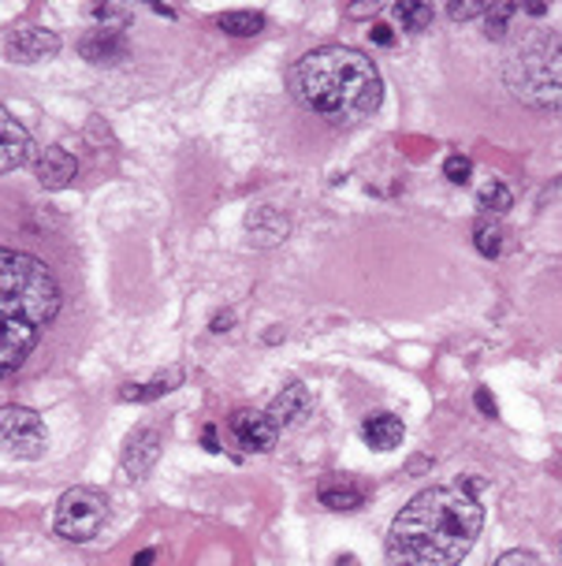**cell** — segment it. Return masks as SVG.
Wrapping results in <instances>:
<instances>
[{"instance_id":"obj_1","label":"cell","mask_w":562,"mask_h":566,"mask_svg":"<svg viewBox=\"0 0 562 566\" xmlns=\"http://www.w3.org/2000/svg\"><path fill=\"white\" fill-rule=\"evenodd\" d=\"M485 507L462 484H436L395 514L388 533L391 566H458L474 552Z\"/></svg>"},{"instance_id":"obj_2","label":"cell","mask_w":562,"mask_h":566,"mask_svg":"<svg viewBox=\"0 0 562 566\" xmlns=\"http://www.w3.org/2000/svg\"><path fill=\"white\" fill-rule=\"evenodd\" d=\"M290 90L309 113L332 124H358L384 101V78L365 53L350 45H320L290 67Z\"/></svg>"},{"instance_id":"obj_3","label":"cell","mask_w":562,"mask_h":566,"mask_svg":"<svg viewBox=\"0 0 562 566\" xmlns=\"http://www.w3.org/2000/svg\"><path fill=\"white\" fill-rule=\"evenodd\" d=\"M60 310V287L45 261L0 247V377L23 366Z\"/></svg>"},{"instance_id":"obj_4","label":"cell","mask_w":562,"mask_h":566,"mask_svg":"<svg viewBox=\"0 0 562 566\" xmlns=\"http://www.w3.org/2000/svg\"><path fill=\"white\" fill-rule=\"evenodd\" d=\"M507 86L533 108H562V34L526 42L507 64Z\"/></svg>"},{"instance_id":"obj_5","label":"cell","mask_w":562,"mask_h":566,"mask_svg":"<svg viewBox=\"0 0 562 566\" xmlns=\"http://www.w3.org/2000/svg\"><path fill=\"white\" fill-rule=\"evenodd\" d=\"M105 522H108V500L97 489L78 484V489H67L64 495H60L53 530L64 541L86 544L105 530Z\"/></svg>"},{"instance_id":"obj_6","label":"cell","mask_w":562,"mask_h":566,"mask_svg":"<svg viewBox=\"0 0 562 566\" xmlns=\"http://www.w3.org/2000/svg\"><path fill=\"white\" fill-rule=\"evenodd\" d=\"M0 443L15 459H42V451L49 448V432L30 407H0Z\"/></svg>"},{"instance_id":"obj_7","label":"cell","mask_w":562,"mask_h":566,"mask_svg":"<svg viewBox=\"0 0 562 566\" xmlns=\"http://www.w3.org/2000/svg\"><path fill=\"white\" fill-rule=\"evenodd\" d=\"M227 432H231V440H235L243 451L265 454V451L276 448L279 424L268 418V413H261V410H235L227 418Z\"/></svg>"},{"instance_id":"obj_8","label":"cell","mask_w":562,"mask_h":566,"mask_svg":"<svg viewBox=\"0 0 562 566\" xmlns=\"http://www.w3.org/2000/svg\"><path fill=\"white\" fill-rule=\"evenodd\" d=\"M4 53L15 64H42V60H53L60 53V34L49 27H15L4 42Z\"/></svg>"},{"instance_id":"obj_9","label":"cell","mask_w":562,"mask_h":566,"mask_svg":"<svg viewBox=\"0 0 562 566\" xmlns=\"http://www.w3.org/2000/svg\"><path fill=\"white\" fill-rule=\"evenodd\" d=\"M160 451H165V429H160V424L149 421L142 429H135L124 448V473L130 481H142L146 473L157 467Z\"/></svg>"},{"instance_id":"obj_10","label":"cell","mask_w":562,"mask_h":566,"mask_svg":"<svg viewBox=\"0 0 562 566\" xmlns=\"http://www.w3.org/2000/svg\"><path fill=\"white\" fill-rule=\"evenodd\" d=\"M30 168H34V179L45 190H64L72 179L78 176V160L67 154L64 146H45L30 157Z\"/></svg>"},{"instance_id":"obj_11","label":"cell","mask_w":562,"mask_h":566,"mask_svg":"<svg viewBox=\"0 0 562 566\" xmlns=\"http://www.w3.org/2000/svg\"><path fill=\"white\" fill-rule=\"evenodd\" d=\"M30 157H34V146H30L26 127L0 105V176L30 165Z\"/></svg>"},{"instance_id":"obj_12","label":"cell","mask_w":562,"mask_h":566,"mask_svg":"<svg viewBox=\"0 0 562 566\" xmlns=\"http://www.w3.org/2000/svg\"><path fill=\"white\" fill-rule=\"evenodd\" d=\"M317 500L328 511H358L369 500V484H361L350 473H325L317 484Z\"/></svg>"},{"instance_id":"obj_13","label":"cell","mask_w":562,"mask_h":566,"mask_svg":"<svg viewBox=\"0 0 562 566\" xmlns=\"http://www.w3.org/2000/svg\"><path fill=\"white\" fill-rule=\"evenodd\" d=\"M78 53H83V60H89V64H119V60H127L124 27H94L89 34H83Z\"/></svg>"},{"instance_id":"obj_14","label":"cell","mask_w":562,"mask_h":566,"mask_svg":"<svg viewBox=\"0 0 562 566\" xmlns=\"http://www.w3.org/2000/svg\"><path fill=\"white\" fill-rule=\"evenodd\" d=\"M403 437H406L403 418H395V413H388V410L369 413V418L361 421V440L373 451H395L399 443H403Z\"/></svg>"},{"instance_id":"obj_15","label":"cell","mask_w":562,"mask_h":566,"mask_svg":"<svg viewBox=\"0 0 562 566\" xmlns=\"http://www.w3.org/2000/svg\"><path fill=\"white\" fill-rule=\"evenodd\" d=\"M246 231L257 247H276V242H284L290 235V220L273 206H261L246 217Z\"/></svg>"},{"instance_id":"obj_16","label":"cell","mask_w":562,"mask_h":566,"mask_svg":"<svg viewBox=\"0 0 562 566\" xmlns=\"http://www.w3.org/2000/svg\"><path fill=\"white\" fill-rule=\"evenodd\" d=\"M179 384H183V369H168V373H157V377L146 380V384H124V388H119V399L124 402H149V399L168 396V391L179 388Z\"/></svg>"},{"instance_id":"obj_17","label":"cell","mask_w":562,"mask_h":566,"mask_svg":"<svg viewBox=\"0 0 562 566\" xmlns=\"http://www.w3.org/2000/svg\"><path fill=\"white\" fill-rule=\"evenodd\" d=\"M306 410H309V391L303 384H287V388L273 399V407H268V418L276 424H290V421L303 418Z\"/></svg>"},{"instance_id":"obj_18","label":"cell","mask_w":562,"mask_h":566,"mask_svg":"<svg viewBox=\"0 0 562 566\" xmlns=\"http://www.w3.org/2000/svg\"><path fill=\"white\" fill-rule=\"evenodd\" d=\"M503 239L507 231L499 224V217H480L477 228H474V247L480 258H499L503 254Z\"/></svg>"},{"instance_id":"obj_19","label":"cell","mask_w":562,"mask_h":566,"mask_svg":"<svg viewBox=\"0 0 562 566\" xmlns=\"http://www.w3.org/2000/svg\"><path fill=\"white\" fill-rule=\"evenodd\" d=\"M515 206V195H510L507 184H499V179H491L477 190V209L485 212V217H503V212Z\"/></svg>"},{"instance_id":"obj_20","label":"cell","mask_w":562,"mask_h":566,"mask_svg":"<svg viewBox=\"0 0 562 566\" xmlns=\"http://www.w3.org/2000/svg\"><path fill=\"white\" fill-rule=\"evenodd\" d=\"M216 23H220V30H227V34H235V38H254L265 30V15L261 12H224Z\"/></svg>"},{"instance_id":"obj_21","label":"cell","mask_w":562,"mask_h":566,"mask_svg":"<svg viewBox=\"0 0 562 566\" xmlns=\"http://www.w3.org/2000/svg\"><path fill=\"white\" fill-rule=\"evenodd\" d=\"M395 15L403 19V30H410V34H421V30L433 27L436 12L428 4H417V0H403V4H395Z\"/></svg>"},{"instance_id":"obj_22","label":"cell","mask_w":562,"mask_h":566,"mask_svg":"<svg viewBox=\"0 0 562 566\" xmlns=\"http://www.w3.org/2000/svg\"><path fill=\"white\" fill-rule=\"evenodd\" d=\"M521 12V4H491L488 12H485V34L488 38H503L507 34V23Z\"/></svg>"},{"instance_id":"obj_23","label":"cell","mask_w":562,"mask_h":566,"mask_svg":"<svg viewBox=\"0 0 562 566\" xmlns=\"http://www.w3.org/2000/svg\"><path fill=\"white\" fill-rule=\"evenodd\" d=\"M444 176L450 179V184H469V176H474V160L469 157H462V154H450L444 160Z\"/></svg>"},{"instance_id":"obj_24","label":"cell","mask_w":562,"mask_h":566,"mask_svg":"<svg viewBox=\"0 0 562 566\" xmlns=\"http://www.w3.org/2000/svg\"><path fill=\"white\" fill-rule=\"evenodd\" d=\"M488 0H455V4L447 8V15L455 19V23H466V19H477L488 12Z\"/></svg>"},{"instance_id":"obj_25","label":"cell","mask_w":562,"mask_h":566,"mask_svg":"<svg viewBox=\"0 0 562 566\" xmlns=\"http://www.w3.org/2000/svg\"><path fill=\"white\" fill-rule=\"evenodd\" d=\"M496 566H544V559L540 555H533V552H507V555H499L496 559Z\"/></svg>"},{"instance_id":"obj_26","label":"cell","mask_w":562,"mask_h":566,"mask_svg":"<svg viewBox=\"0 0 562 566\" xmlns=\"http://www.w3.org/2000/svg\"><path fill=\"white\" fill-rule=\"evenodd\" d=\"M369 38H373L377 45H384V49L395 45V34H391V27H384V23H377L373 30H369Z\"/></svg>"},{"instance_id":"obj_27","label":"cell","mask_w":562,"mask_h":566,"mask_svg":"<svg viewBox=\"0 0 562 566\" xmlns=\"http://www.w3.org/2000/svg\"><path fill=\"white\" fill-rule=\"evenodd\" d=\"M477 410H480V413H488V418H496V399H491L485 388L477 391Z\"/></svg>"},{"instance_id":"obj_28","label":"cell","mask_w":562,"mask_h":566,"mask_svg":"<svg viewBox=\"0 0 562 566\" xmlns=\"http://www.w3.org/2000/svg\"><path fill=\"white\" fill-rule=\"evenodd\" d=\"M377 8H380L377 0H369V4H354V8H347V15H350V19H361V15H373Z\"/></svg>"},{"instance_id":"obj_29","label":"cell","mask_w":562,"mask_h":566,"mask_svg":"<svg viewBox=\"0 0 562 566\" xmlns=\"http://www.w3.org/2000/svg\"><path fill=\"white\" fill-rule=\"evenodd\" d=\"M153 559H157V552H153V548H146V552H138L135 559H130V566H149Z\"/></svg>"},{"instance_id":"obj_30","label":"cell","mask_w":562,"mask_h":566,"mask_svg":"<svg viewBox=\"0 0 562 566\" xmlns=\"http://www.w3.org/2000/svg\"><path fill=\"white\" fill-rule=\"evenodd\" d=\"M202 440H205V448H209V451H220V448H216V429H213V424H209V429L202 432Z\"/></svg>"},{"instance_id":"obj_31","label":"cell","mask_w":562,"mask_h":566,"mask_svg":"<svg viewBox=\"0 0 562 566\" xmlns=\"http://www.w3.org/2000/svg\"><path fill=\"white\" fill-rule=\"evenodd\" d=\"M526 12H529V15H544V12H548V4H540V0H533V4H526Z\"/></svg>"},{"instance_id":"obj_32","label":"cell","mask_w":562,"mask_h":566,"mask_svg":"<svg viewBox=\"0 0 562 566\" xmlns=\"http://www.w3.org/2000/svg\"><path fill=\"white\" fill-rule=\"evenodd\" d=\"M227 325H231V313H224V317L213 321V332H227Z\"/></svg>"},{"instance_id":"obj_33","label":"cell","mask_w":562,"mask_h":566,"mask_svg":"<svg viewBox=\"0 0 562 566\" xmlns=\"http://www.w3.org/2000/svg\"><path fill=\"white\" fill-rule=\"evenodd\" d=\"M336 566H358V559H354V555H339Z\"/></svg>"}]
</instances>
